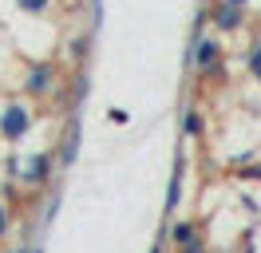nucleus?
<instances>
[{
    "instance_id": "4468645a",
    "label": "nucleus",
    "mask_w": 261,
    "mask_h": 253,
    "mask_svg": "<svg viewBox=\"0 0 261 253\" xmlns=\"http://www.w3.org/2000/svg\"><path fill=\"white\" fill-rule=\"evenodd\" d=\"M150 253H166V230L159 234V241H154V249H150Z\"/></svg>"
},
{
    "instance_id": "ddd939ff",
    "label": "nucleus",
    "mask_w": 261,
    "mask_h": 253,
    "mask_svg": "<svg viewBox=\"0 0 261 253\" xmlns=\"http://www.w3.org/2000/svg\"><path fill=\"white\" fill-rule=\"evenodd\" d=\"M8 230H12V210H8V206L0 202V241L8 237Z\"/></svg>"
},
{
    "instance_id": "dca6fc26",
    "label": "nucleus",
    "mask_w": 261,
    "mask_h": 253,
    "mask_svg": "<svg viewBox=\"0 0 261 253\" xmlns=\"http://www.w3.org/2000/svg\"><path fill=\"white\" fill-rule=\"evenodd\" d=\"M28 249H32V245H20V249H12V253H28Z\"/></svg>"
},
{
    "instance_id": "f8f14e48",
    "label": "nucleus",
    "mask_w": 261,
    "mask_h": 253,
    "mask_svg": "<svg viewBox=\"0 0 261 253\" xmlns=\"http://www.w3.org/2000/svg\"><path fill=\"white\" fill-rule=\"evenodd\" d=\"M245 63H249V75H253V79L261 83V40H257L253 47H249V60H245Z\"/></svg>"
},
{
    "instance_id": "7ed1b4c3",
    "label": "nucleus",
    "mask_w": 261,
    "mask_h": 253,
    "mask_svg": "<svg viewBox=\"0 0 261 253\" xmlns=\"http://www.w3.org/2000/svg\"><path fill=\"white\" fill-rule=\"evenodd\" d=\"M56 166H60V158H56V150H36V155H24L20 158V186H48L51 174H56Z\"/></svg>"
},
{
    "instance_id": "39448f33",
    "label": "nucleus",
    "mask_w": 261,
    "mask_h": 253,
    "mask_svg": "<svg viewBox=\"0 0 261 253\" xmlns=\"http://www.w3.org/2000/svg\"><path fill=\"white\" fill-rule=\"evenodd\" d=\"M206 16H210L214 32H242V28H245V8L226 4V0H218V4H214Z\"/></svg>"
},
{
    "instance_id": "1a4fd4ad",
    "label": "nucleus",
    "mask_w": 261,
    "mask_h": 253,
    "mask_svg": "<svg viewBox=\"0 0 261 253\" xmlns=\"http://www.w3.org/2000/svg\"><path fill=\"white\" fill-rule=\"evenodd\" d=\"M182 166H186V162L178 158L174 178H170V194H166V214H174V210H178V202H182Z\"/></svg>"
},
{
    "instance_id": "f257e3e1",
    "label": "nucleus",
    "mask_w": 261,
    "mask_h": 253,
    "mask_svg": "<svg viewBox=\"0 0 261 253\" xmlns=\"http://www.w3.org/2000/svg\"><path fill=\"white\" fill-rule=\"evenodd\" d=\"M32 127H36V115L28 103H20V99H8L4 107H0V139L8 142H24L28 135H32Z\"/></svg>"
},
{
    "instance_id": "0eeeda50",
    "label": "nucleus",
    "mask_w": 261,
    "mask_h": 253,
    "mask_svg": "<svg viewBox=\"0 0 261 253\" xmlns=\"http://www.w3.org/2000/svg\"><path fill=\"white\" fill-rule=\"evenodd\" d=\"M182 135H186V139H202V135H206V115L198 107L182 111Z\"/></svg>"
},
{
    "instance_id": "6e6552de",
    "label": "nucleus",
    "mask_w": 261,
    "mask_h": 253,
    "mask_svg": "<svg viewBox=\"0 0 261 253\" xmlns=\"http://www.w3.org/2000/svg\"><path fill=\"white\" fill-rule=\"evenodd\" d=\"M202 230H198L194 218H178L174 225H170V245H182V241H190V237H198Z\"/></svg>"
},
{
    "instance_id": "9b49d317",
    "label": "nucleus",
    "mask_w": 261,
    "mask_h": 253,
    "mask_svg": "<svg viewBox=\"0 0 261 253\" xmlns=\"http://www.w3.org/2000/svg\"><path fill=\"white\" fill-rule=\"evenodd\" d=\"M178 253H210V245H206V237L198 234V237H190V241H182V245H174Z\"/></svg>"
},
{
    "instance_id": "2eb2a0df",
    "label": "nucleus",
    "mask_w": 261,
    "mask_h": 253,
    "mask_svg": "<svg viewBox=\"0 0 261 253\" xmlns=\"http://www.w3.org/2000/svg\"><path fill=\"white\" fill-rule=\"evenodd\" d=\"M226 4H238V8H249V0H226Z\"/></svg>"
},
{
    "instance_id": "9d476101",
    "label": "nucleus",
    "mask_w": 261,
    "mask_h": 253,
    "mask_svg": "<svg viewBox=\"0 0 261 253\" xmlns=\"http://www.w3.org/2000/svg\"><path fill=\"white\" fill-rule=\"evenodd\" d=\"M16 8H20L24 16H44V12L51 8V0H16Z\"/></svg>"
},
{
    "instance_id": "f3484780",
    "label": "nucleus",
    "mask_w": 261,
    "mask_h": 253,
    "mask_svg": "<svg viewBox=\"0 0 261 253\" xmlns=\"http://www.w3.org/2000/svg\"><path fill=\"white\" fill-rule=\"evenodd\" d=\"M28 253H44V249H40V245H32V249H28Z\"/></svg>"
},
{
    "instance_id": "20e7f679",
    "label": "nucleus",
    "mask_w": 261,
    "mask_h": 253,
    "mask_svg": "<svg viewBox=\"0 0 261 253\" xmlns=\"http://www.w3.org/2000/svg\"><path fill=\"white\" fill-rule=\"evenodd\" d=\"M56 63H48V60H36V63H28V71H24V83H20V91L28 95V99H48L51 91H56Z\"/></svg>"
},
{
    "instance_id": "423d86ee",
    "label": "nucleus",
    "mask_w": 261,
    "mask_h": 253,
    "mask_svg": "<svg viewBox=\"0 0 261 253\" xmlns=\"http://www.w3.org/2000/svg\"><path fill=\"white\" fill-rule=\"evenodd\" d=\"M71 131H67L64 135V146H60V150H56V158H60V166H71V162H75V158H80V119H71Z\"/></svg>"
},
{
    "instance_id": "f03ea898",
    "label": "nucleus",
    "mask_w": 261,
    "mask_h": 253,
    "mask_svg": "<svg viewBox=\"0 0 261 253\" xmlns=\"http://www.w3.org/2000/svg\"><path fill=\"white\" fill-rule=\"evenodd\" d=\"M190 67H194V71H202V75H214V79L226 75L218 36H202V32H194V44H190Z\"/></svg>"
}]
</instances>
